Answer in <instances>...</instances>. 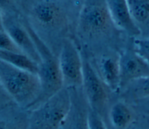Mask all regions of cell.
Segmentation results:
<instances>
[{
    "label": "cell",
    "instance_id": "obj_22",
    "mask_svg": "<svg viewBox=\"0 0 149 129\" xmlns=\"http://www.w3.org/2000/svg\"><path fill=\"white\" fill-rule=\"evenodd\" d=\"M144 110L145 112L149 116V100L146 104H144Z\"/></svg>",
    "mask_w": 149,
    "mask_h": 129
},
{
    "label": "cell",
    "instance_id": "obj_2",
    "mask_svg": "<svg viewBox=\"0 0 149 129\" xmlns=\"http://www.w3.org/2000/svg\"><path fill=\"white\" fill-rule=\"evenodd\" d=\"M23 24L34 43L40 57L37 75L41 83V93L36 103L28 110L30 111L59 92L64 86L58 57L53 54L29 23L24 22Z\"/></svg>",
    "mask_w": 149,
    "mask_h": 129
},
{
    "label": "cell",
    "instance_id": "obj_4",
    "mask_svg": "<svg viewBox=\"0 0 149 129\" xmlns=\"http://www.w3.org/2000/svg\"><path fill=\"white\" fill-rule=\"evenodd\" d=\"M82 91L90 108L102 115L109 100V88L100 78L93 65L84 60Z\"/></svg>",
    "mask_w": 149,
    "mask_h": 129
},
{
    "label": "cell",
    "instance_id": "obj_19",
    "mask_svg": "<svg viewBox=\"0 0 149 129\" xmlns=\"http://www.w3.org/2000/svg\"><path fill=\"white\" fill-rule=\"evenodd\" d=\"M133 45L136 51L149 65V38L134 39Z\"/></svg>",
    "mask_w": 149,
    "mask_h": 129
},
{
    "label": "cell",
    "instance_id": "obj_18",
    "mask_svg": "<svg viewBox=\"0 0 149 129\" xmlns=\"http://www.w3.org/2000/svg\"><path fill=\"white\" fill-rule=\"evenodd\" d=\"M0 50L8 52L23 53L1 25L0 29Z\"/></svg>",
    "mask_w": 149,
    "mask_h": 129
},
{
    "label": "cell",
    "instance_id": "obj_12",
    "mask_svg": "<svg viewBox=\"0 0 149 129\" xmlns=\"http://www.w3.org/2000/svg\"><path fill=\"white\" fill-rule=\"evenodd\" d=\"M72 104L69 114L61 129H90L88 122L89 106L83 91L70 88Z\"/></svg>",
    "mask_w": 149,
    "mask_h": 129
},
{
    "label": "cell",
    "instance_id": "obj_13",
    "mask_svg": "<svg viewBox=\"0 0 149 129\" xmlns=\"http://www.w3.org/2000/svg\"><path fill=\"white\" fill-rule=\"evenodd\" d=\"M12 105L5 106L1 111L0 129H29V113L26 109Z\"/></svg>",
    "mask_w": 149,
    "mask_h": 129
},
{
    "label": "cell",
    "instance_id": "obj_17",
    "mask_svg": "<svg viewBox=\"0 0 149 129\" xmlns=\"http://www.w3.org/2000/svg\"><path fill=\"white\" fill-rule=\"evenodd\" d=\"M130 84L136 99L141 100L149 97V76L136 80Z\"/></svg>",
    "mask_w": 149,
    "mask_h": 129
},
{
    "label": "cell",
    "instance_id": "obj_10",
    "mask_svg": "<svg viewBox=\"0 0 149 129\" xmlns=\"http://www.w3.org/2000/svg\"><path fill=\"white\" fill-rule=\"evenodd\" d=\"M31 15L39 25L49 29L61 27L66 22L63 10L56 4L49 1H41L36 4Z\"/></svg>",
    "mask_w": 149,
    "mask_h": 129
},
{
    "label": "cell",
    "instance_id": "obj_6",
    "mask_svg": "<svg viewBox=\"0 0 149 129\" xmlns=\"http://www.w3.org/2000/svg\"><path fill=\"white\" fill-rule=\"evenodd\" d=\"M120 87L149 76V65L136 51L133 45L119 54Z\"/></svg>",
    "mask_w": 149,
    "mask_h": 129
},
{
    "label": "cell",
    "instance_id": "obj_11",
    "mask_svg": "<svg viewBox=\"0 0 149 129\" xmlns=\"http://www.w3.org/2000/svg\"><path fill=\"white\" fill-rule=\"evenodd\" d=\"M93 66L109 89L116 90L120 88L119 54L104 53L96 59L95 65Z\"/></svg>",
    "mask_w": 149,
    "mask_h": 129
},
{
    "label": "cell",
    "instance_id": "obj_16",
    "mask_svg": "<svg viewBox=\"0 0 149 129\" xmlns=\"http://www.w3.org/2000/svg\"><path fill=\"white\" fill-rule=\"evenodd\" d=\"M127 2L132 18L139 27L149 23V0H127Z\"/></svg>",
    "mask_w": 149,
    "mask_h": 129
},
{
    "label": "cell",
    "instance_id": "obj_15",
    "mask_svg": "<svg viewBox=\"0 0 149 129\" xmlns=\"http://www.w3.org/2000/svg\"><path fill=\"white\" fill-rule=\"evenodd\" d=\"M0 60L19 69L36 74L38 72V64L24 53L0 50Z\"/></svg>",
    "mask_w": 149,
    "mask_h": 129
},
{
    "label": "cell",
    "instance_id": "obj_5",
    "mask_svg": "<svg viewBox=\"0 0 149 129\" xmlns=\"http://www.w3.org/2000/svg\"><path fill=\"white\" fill-rule=\"evenodd\" d=\"M58 61L64 87L81 88L83 77V62L75 45L70 40L62 43Z\"/></svg>",
    "mask_w": 149,
    "mask_h": 129
},
{
    "label": "cell",
    "instance_id": "obj_3",
    "mask_svg": "<svg viewBox=\"0 0 149 129\" xmlns=\"http://www.w3.org/2000/svg\"><path fill=\"white\" fill-rule=\"evenodd\" d=\"M72 104L71 89L63 87L29 111V129H61L69 114Z\"/></svg>",
    "mask_w": 149,
    "mask_h": 129
},
{
    "label": "cell",
    "instance_id": "obj_21",
    "mask_svg": "<svg viewBox=\"0 0 149 129\" xmlns=\"http://www.w3.org/2000/svg\"><path fill=\"white\" fill-rule=\"evenodd\" d=\"M11 4V0H1V7L6 8L9 6V4Z\"/></svg>",
    "mask_w": 149,
    "mask_h": 129
},
{
    "label": "cell",
    "instance_id": "obj_14",
    "mask_svg": "<svg viewBox=\"0 0 149 129\" xmlns=\"http://www.w3.org/2000/svg\"><path fill=\"white\" fill-rule=\"evenodd\" d=\"M108 115L111 125L115 129H127L134 119L132 109L122 102L114 103L110 107Z\"/></svg>",
    "mask_w": 149,
    "mask_h": 129
},
{
    "label": "cell",
    "instance_id": "obj_7",
    "mask_svg": "<svg viewBox=\"0 0 149 129\" xmlns=\"http://www.w3.org/2000/svg\"><path fill=\"white\" fill-rule=\"evenodd\" d=\"M79 20L81 30L89 34L104 32L112 23L107 8L95 5L85 6L80 12Z\"/></svg>",
    "mask_w": 149,
    "mask_h": 129
},
{
    "label": "cell",
    "instance_id": "obj_20",
    "mask_svg": "<svg viewBox=\"0 0 149 129\" xmlns=\"http://www.w3.org/2000/svg\"><path fill=\"white\" fill-rule=\"evenodd\" d=\"M88 122L90 129H108L102 116L89 107Z\"/></svg>",
    "mask_w": 149,
    "mask_h": 129
},
{
    "label": "cell",
    "instance_id": "obj_1",
    "mask_svg": "<svg viewBox=\"0 0 149 129\" xmlns=\"http://www.w3.org/2000/svg\"><path fill=\"white\" fill-rule=\"evenodd\" d=\"M0 82L10 99L27 110L36 103L41 93V83L37 74L1 60Z\"/></svg>",
    "mask_w": 149,
    "mask_h": 129
},
{
    "label": "cell",
    "instance_id": "obj_9",
    "mask_svg": "<svg viewBox=\"0 0 149 129\" xmlns=\"http://www.w3.org/2000/svg\"><path fill=\"white\" fill-rule=\"evenodd\" d=\"M107 8L113 24L131 37L141 34L140 28L131 15L127 0H107Z\"/></svg>",
    "mask_w": 149,
    "mask_h": 129
},
{
    "label": "cell",
    "instance_id": "obj_8",
    "mask_svg": "<svg viewBox=\"0 0 149 129\" xmlns=\"http://www.w3.org/2000/svg\"><path fill=\"white\" fill-rule=\"evenodd\" d=\"M1 25L5 29L23 53L31 58L38 64L40 57L37 48L23 24L4 15H1Z\"/></svg>",
    "mask_w": 149,
    "mask_h": 129
}]
</instances>
